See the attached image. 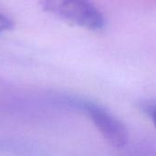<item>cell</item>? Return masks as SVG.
I'll list each match as a JSON object with an SVG mask.
<instances>
[{"instance_id": "1", "label": "cell", "mask_w": 156, "mask_h": 156, "mask_svg": "<svg viewBox=\"0 0 156 156\" xmlns=\"http://www.w3.org/2000/svg\"><path fill=\"white\" fill-rule=\"evenodd\" d=\"M42 8L67 22L97 30L105 25L101 10L90 0H41Z\"/></svg>"}, {"instance_id": "2", "label": "cell", "mask_w": 156, "mask_h": 156, "mask_svg": "<svg viewBox=\"0 0 156 156\" xmlns=\"http://www.w3.org/2000/svg\"><path fill=\"white\" fill-rule=\"evenodd\" d=\"M81 107L109 144L116 148H122L127 144V128L112 112L91 101L82 102Z\"/></svg>"}, {"instance_id": "3", "label": "cell", "mask_w": 156, "mask_h": 156, "mask_svg": "<svg viewBox=\"0 0 156 156\" xmlns=\"http://www.w3.org/2000/svg\"><path fill=\"white\" fill-rule=\"evenodd\" d=\"M141 110L153 121L156 126V101H146L140 104Z\"/></svg>"}, {"instance_id": "4", "label": "cell", "mask_w": 156, "mask_h": 156, "mask_svg": "<svg viewBox=\"0 0 156 156\" xmlns=\"http://www.w3.org/2000/svg\"><path fill=\"white\" fill-rule=\"evenodd\" d=\"M13 21L4 14L0 13V35L7 30H10L13 28Z\"/></svg>"}]
</instances>
